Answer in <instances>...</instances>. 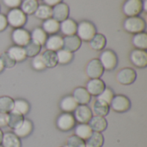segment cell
Masks as SVG:
<instances>
[{"label":"cell","mask_w":147,"mask_h":147,"mask_svg":"<svg viewBox=\"0 0 147 147\" xmlns=\"http://www.w3.org/2000/svg\"><path fill=\"white\" fill-rule=\"evenodd\" d=\"M96 34V26L89 21H82L78 24L76 34L82 41L89 42Z\"/></svg>","instance_id":"cell-1"},{"label":"cell","mask_w":147,"mask_h":147,"mask_svg":"<svg viewBox=\"0 0 147 147\" xmlns=\"http://www.w3.org/2000/svg\"><path fill=\"white\" fill-rule=\"evenodd\" d=\"M6 18L8 25L14 28H22L27 22V15H25L19 8L9 9L7 13Z\"/></svg>","instance_id":"cell-2"},{"label":"cell","mask_w":147,"mask_h":147,"mask_svg":"<svg viewBox=\"0 0 147 147\" xmlns=\"http://www.w3.org/2000/svg\"><path fill=\"white\" fill-rule=\"evenodd\" d=\"M124 29L130 34H138L144 32L146 29V22L140 16L127 17L123 23Z\"/></svg>","instance_id":"cell-3"},{"label":"cell","mask_w":147,"mask_h":147,"mask_svg":"<svg viewBox=\"0 0 147 147\" xmlns=\"http://www.w3.org/2000/svg\"><path fill=\"white\" fill-rule=\"evenodd\" d=\"M98 59L100 60L104 71H112L115 69L118 65V57L116 53L110 49L103 50Z\"/></svg>","instance_id":"cell-4"},{"label":"cell","mask_w":147,"mask_h":147,"mask_svg":"<svg viewBox=\"0 0 147 147\" xmlns=\"http://www.w3.org/2000/svg\"><path fill=\"white\" fill-rule=\"evenodd\" d=\"M109 107L117 113H124L130 109L131 102L129 98L124 95H115Z\"/></svg>","instance_id":"cell-5"},{"label":"cell","mask_w":147,"mask_h":147,"mask_svg":"<svg viewBox=\"0 0 147 147\" xmlns=\"http://www.w3.org/2000/svg\"><path fill=\"white\" fill-rule=\"evenodd\" d=\"M56 126L62 132H68L75 127L76 120L71 113H62L56 120Z\"/></svg>","instance_id":"cell-6"},{"label":"cell","mask_w":147,"mask_h":147,"mask_svg":"<svg viewBox=\"0 0 147 147\" xmlns=\"http://www.w3.org/2000/svg\"><path fill=\"white\" fill-rule=\"evenodd\" d=\"M137 78V73L134 69L130 67H125L120 70L116 74V80L120 84L130 85L135 82Z\"/></svg>","instance_id":"cell-7"},{"label":"cell","mask_w":147,"mask_h":147,"mask_svg":"<svg viewBox=\"0 0 147 147\" xmlns=\"http://www.w3.org/2000/svg\"><path fill=\"white\" fill-rule=\"evenodd\" d=\"M122 10L127 17L138 16L143 10L142 0H126Z\"/></svg>","instance_id":"cell-8"},{"label":"cell","mask_w":147,"mask_h":147,"mask_svg":"<svg viewBox=\"0 0 147 147\" xmlns=\"http://www.w3.org/2000/svg\"><path fill=\"white\" fill-rule=\"evenodd\" d=\"M11 39L16 46L22 47H24L31 40L30 33L23 28H15L11 34Z\"/></svg>","instance_id":"cell-9"},{"label":"cell","mask_w":147,"mask_h":147,"mask_svg":"<svg viewBox=\"0 0 147 147\" xmlns=\"http://www.w3.org/2000/svg\"><path fill=\"white\" fill-rule=\"evenodd\" d=\"M85 71L90 79H94L100 78L104 72V69L98 59H93L88 62Z\"/></svg>","instance_id":"cell-10"},{"label":"cell","mask_w":147,"mask_h":147,"mask_svg":"<svg viewBox=\"0 0 147 147\" xmlns=\"http://www.w3.org/2000/svg\"><path fill=\"white\" fill-rule=\"evenodd\" d=\"M73 113L76 121L81 124H88L93 116L92 111L88 105H78Z\"/></svg>","instance_id":"cell-11"},{"label":"cell","mask_w":147,"mask_h":147,"mask_svg":"<svg viewBox=\"0 0 147 147\" xmlns=\"http://www.w3.org/2000/svg\"><path fill=\"white\" fill-rule=\"evenodd\" d=\"M70 14V8L65 3H59L52 8V17L61 22L68 18Z\"/></svg>","instance_id":"cell-12"},{"label":"cell","mask_w":147,"mask_h":147,"mask_svg":"<svg viewBox=\"0 0 147 147\" xmlns=\"http://www.w3.org/2000/svg\"><path fill=\"white\" fill-rule=\"evenodd\" d=\"M132 64L138 68H146L147 66V53L146 50L134 49L130 53Z\"/></svg>","instance_id":"cell-13"},{"label":"cell","mask_w":147,"mask_h":147,"mask_svg":"<svg viewBox=\"0 0 147 147\" xmlns=\"http://www.w3.org/2000/svg\"><path fill=\"white\" fill-rule=\"evenodd\" d=\"M106 88L105 83L101 78L90 79L86 84V90L90 93V96H97L100 95L102 90Z\"/></svg>","instance_id":"cell-14"},{"label":"cell","mask_w":147,"mask_h":147,"mask_svg":"<svg viewBox=\"0 0 147 147\" xmlns=\"http://www.w3.org/2000/svg\"><path fill=\"white\" fill-rule=\"evenodd\" d=\"M82 45V40L78 37L77 34L65 36L63 38V48L71 52L74 53L78 51Z\"/></svg>","instance_id":"cell-15"},{"label":"cell","mask_w":147,"mask_h":147,"mask_svg":"<svg viewBox=\"0 0 147 147\" xmlns=\"http://www.w3.org/2000/svg\"><path fill=\"white\" fill-rule=\"evenodd\" d=\"M72 97L78 105H88L91 100V96L84 87H78L73 90Z\"/></svg>","instance_id":"cell-16"},{"label":"cell","mask_w":147,"mask_h":147,"mask_svg":"<svg viewBox=\"0 0 147 147\" xmlns=\"http://www.w3.org/2000/svg\"><path fill=\"white\" fill-rule=\"evenodd\" d=\"M78 23L71 18H67L65 21L59 22V31L65 36L74 35L77 33Z\"/></svg>","instance_id":"cell-17"},{"label":"cell","mask_w":147,"mask_h":147,"mask_svg":"<svg viewBox=\"0 0 147 147\" xmlns=\"http://www.w3.org/2000/svg\"><path fill=\"white\" fill-rule=\"evenodd\" d=\"M45 47L47 50L57 52L63 48V37H61L59 34H52L49 37H47Z\"/></svg>","instance_id":"cell-18"},{"label":"cell","mask_w":147,"mask_h":147,"mask_svg":"<svg viewBox=\"0 0 147 147\" xmlns=\"http://www.w3.org/2000/svg\"><path fill=\"white\" fill-rule=\"evenodd\" d=\"M88 124L93 132H97V133H102L108 127V121L105 119V117L97 116V115L92 116V118L90 120Z\"/></svg>","instance_id":"cell-19"},{"label":"cell","mask_w":147,"mask_h":147,"mask_svg":"<svg viewBox=\"0 0 147 147\" xmlns=\"http://www.w3.org/2000/svg\"><path fill=\"white\" fill-rule=\"evenodd\" d=\"M7 53L10 56V58L16 62H22L27 59L26 52L24 47L19 46H12L7 50Z\"/></svg>","instance_id":"cell-20"},{"label":"cell","mask_w":147,"mask_h":147,"mask_svg":"<svg viewBox=\"0 0 147 147\" xmlns=\"http://www.w3.org/2000/svg\"><path fill=\"white\" fill-rule=\"evenodd\" d=\"M78 106V102L72 97V96H66L63 97L59 102V108L63 113H73L77 107Z\"/></svg>","instance_id":"cell-21"},{"label":"cell","mask_w":147,"mask_h":147,"mask_svg":"<svg viewBox=\"0 0 147 147\" xmlns=\"http://www.w3.org/2000/svg\"><path fill=\"white\" fill-rule=\"evenodd\" d=\"M34 129V126L31 121L28 120V119H24L22 125L14 130V134L19 138H26L28 135L31 134V133L33 132Z\"/></svg>","instance_id":"cell-22"},{"label":"cell","mask_w":147,"mask_h":147,"mask_svg":"<svg viewBox=\"0 0 147 147\" xmlns=\"http://www.w3.org/2000/svg\"><path fill=\"white\" fill-rule=\"evenodd\" d=\"M3 147H22L21 140L14 133H5L1 142Z\"/></svg>","instance_id":"cell-23"},{"label":"cell","mask_w":147,"mask_h":147,"mask_svg":"<svg viewBox=\"0 0 147 147\" xmlns=\"http://www.w3.org/2000/svg\"><path fill=\"white\" fill-rule=\"evenodd\" d=\"M90 48L95 51H102L107 45V39L102 34H96L95 36L89 41Z\"/></svg>","instance_id":"cell-24"},{"label":"cell","mask_w":147,"mask_h":147,"mask_svg":"<svg viewBox=\"0 0 147 147\" xmlns=\"http://www.w3.org/2000/svg\"><path fill=\"white\" fill-rule=\"evenodd\" d=\"M41 28L47 34H56L59 31V22L51 17L43 22Z\"/></svg>","instance_id":"cell-25"},{"label":"cell","mask_w":147,"mask_h":147,"mask_svg":"<svg viewBox=\"0 0 147 147\" xmlns=\"http://www.w3.org/2000/svg\"><path fill=\"white\" fill-rule=\"evenodd\" d=\"M92 133H93V131L90 128V127L89 126V124L79 123L78 126L75 127V130H74L75 135L84 141H86L90 137Z\"/></svg>","instance_id":"cell-26"},{"label":"cell","mask_w":147,"mask_h":147,"mask_svg":"<svg viewBox=\"0 0 147 147\" xmlns=\"http://www.w3.org/2000/svg\"><path fill=\"white\" fill-rule=\"evenodd\" d=\"M23 120H24L23 115H22L12 110L11 112H9L8 114V124H7V126L9 128L15 130L22 125Z\"/></svg>","instance_id":"cell-27"},{"label":"cell","mask_w":147,"mask_h":147,"mask_svg":"<svg viewBox=\"0 0 147 147\" xmlns=\"http://www.w3.org/2000/svg\"><path fill=\"white\" fill-rule=\"evenodd\" d=\"M132 43L136 49L146 50L147 48V34L145 32L135 34L132 39Z\"/></svg>","instance_id":"cell-28"},{"label":"cell","mask_w":147,"mask_h":147,"mask_svg":"<svg viewBox=\"0 0 147 147\" xmlns=\"http://www.w3.org/2000/svg\"><path fill=\"white\" fill-rule=\"evenodd\" d=\"M109 109H110V107L109 104L96 100L93 104V108L91 111H92V114H94L95 115L105 117L106 115H109Z\"/></svg>","instance_id":"cell-29"},{"label":"cell","mask_w":147,"mask_h":147,"mask_svg":"<svg viewBox=\"0 0 147 147\" xmlns=\"http://www.w3.org/2000/svg\"><path fill=\"white\" fill-rule=\"evenodd\" d=\"M30 37H31V40L38 43L42 47L45 45L48 36L41 28H35L30 33Z\"/></svg>","instance_id":"cell-30"},{"label":"cell","mask_w":147,"mask_h":147,"mask_svg":"<svg viewBox=\"0 0 147 147\" xmlns=\"http://www.w3.org/2000/svg\"><path fill=\"white\" fill-rule=\"evenodd\" d=\"M42 58L47 68H54L58 65V59L56 52L47 50L42 54Z\"/></svg>","instance_id":"cell-31"},{"label":"cell","mask_w":147,"mask_h":147,"mask_svg":"<svg viewBox=\"0 0 147 147\" xmlns=\"http://www.w3.org/2000/svg\"><path fill=\"white\" fill-rule=\"evenodd\" d=\"M30 110V105L29 103L24 100V99H16L14 100V108H13V111L22 115H26L27 114H28Z\"/></svg>","instance_id":"cell-32"},{"label":"cell","mask_w":147,"mask_h":147,"mask_svg":"<svg viewBox=\"0 0 147 147\" xmlns=\"http://www.w3.org/2000/svg\"><path fill=\"white\" fill-rule=\"evenodd\" d=\"M35 17H37L40 20H47L52 17V7L47 5V4H40L38 5L37 9L35 10L34 14Z\"/></svg>","instance_id":"cell-33"},{"label":"cell","mask_w":147,"mask_h":147,"mask_svg":"<svg viewBox=\"0 0 147 147\" xmlns=\"http://www.w3.org/2000/svg\"><path fill=\"white\" fill-rule=\"evenodd\" d=\"M38 5V1L36 0H23L20 7L25 15H33L37 9Z\"/></svg>","instance_id":"cell-34"},{"label":"cell","mask_w":147,"mask_h":147,"mask_svg":"<svg viewBox=\"0 0 147 147\" xmlns=\"http://www.w3.org/2000/svg\"><path fill=\"white\" fill-rule=\"evenodd\" d=\"M85 143L91 147H102L104 144V137L102 133L93 132Z\"/></svg>","instance_id":"cell-35"},{"label":"cell","mask_w":147,"mask_h":147,"mask_svg":"<svg viewBox=\"0 0 147 147\" xmlns=\"http://www.w3.org/2000/svg\"><path fill=\"white\" fill-rule=\"evenodd\" d=\"M14 100L7 96H0V113L9 114L13 110Z\"/></svg>","instance_id":"cell-36"},{"label":"cell","mask_w":147,"mask_h":147,"mask_svg":"<svg viewBox=\"0 0 147 147\" xmlns=\"http://www.w3.org/2000/svg\"><path fill=\"white\" fill-rule=\"evenodd\" d=\"M58 64L59 65H67L73 59V53H71L64 48L56 52Z\"/></svg>","instance_id":"cell-37"},{"label":"cell","mask_w":147,"mask_h":147,"mask_svg":"<svg viewBox=\"0 0 147 147\" xmlns=\"http://www.w3.org/2000/svg\"><path fill=\"white\" fill-rule=\"evenodd\" d=\"M25 52H26V55L27 57H34L36 55H38L41 50V46L39 45L38 43L30 40L25 47H24Z\"/></svg>","instance_id":"cell-38"},{"label":"cell","mask_w":147,"mask_h":147,"mask_svg":"<svg viewBox=\"0 0 147 147\" xmlns=\"http://www.w3.org/2000/svg\"><path fill=\"white\" fill-rule=\"evenodd\" d=\"M114 96H115V93H114L113 90L110 89V88H107L106 87L102 90V92L96 96V100L110 105V103H111L112 99H113Z\"/></svg>","instance_id":"cell-39"},{"label":"cell","mask_w":147,"mask_h":147,"mask_svg":"<svg viewBox=\"0 0 147 147\" xmlns=\"http://www.w3.org/2000/svg\"><path fill=\"white\" fill-rule=\"evenodd\" d=\"M32 67L34 70L35 71H43L45 70L47 67L45 65V63H44V60H43V58H42V55L41 54H38L34 57H33V59H32Z\"/></svg>","instance_id":"cell-40"},{"label":"cell","mask_w":147,"mask_h":147,"mask_svg":"<svg viewBox=\"0 0 147 147\" xmlns=\"http://www.w3.org/2000/svg\"><path fill=\"white\" fill-rule=\"evenodd\" d=\"M86 143L84 140L77 137L76 135H71L68 138L66 146L65 147H85Z\"/></svg>","instance_id":"cell-41"},{"label":"cell","mask_w":147,"mask_h":147,"mask_svg":"<svg viewBox=\"0 0 147 147\" xmlns=\"http://www.w3.org/2000/svg\"><path fill=\"white\" fill-rule=\"evenodd\" d=\"M0 59L3 64V66L4 68H8V69H10L12 67L15 66L16 65V62L10 58V56L7 53V52H4L1 54L0 56Z\"/></svg>","instance_id":"cell-42"},{"label":"cell","mask_w":147,"mask_h":147,"mask_svg":"<svg viewBox=\"0 0 147 147\" xmlns=\"http://www.w3.org/2000/svg\"><path fill=\"white\" fill-rule=\"evenodd\" d=\"M2 1L6 7L11 9L19 8L22 0H2Z\"/></svg>","instance_id":"cell-43"},{"label":"cell","mask_w":147,"mask_h":147,"mask_svg":"<svg viewBox=\"0 0 147 147\" xmlns=\"http://www.w3.org/2000/svg\"><path fill=\"white\" fill-rule=\"evenodd\" d=\"M7 27H8V22H7L6 16H4L3 14H0V32L5 30Z\"/></svg>","instance_id":"cell-44"},{"label":"cell","mask_w":147,"mask_h":147,"mask_svg":"<svg viewBox=\"0 0 147 147\" xmlns=\"http://www.w3.org/2000/svg\"><path fill=\"white\" fill-rule=\"evenodd\" d=\"M8 124V114L0 113V127H4Z\"/></svg>","instance_id":"cell-45"},{"label":"cell","mask_w":147,"mask_h":147,"mask_svg":"<svg viewBox=\"0 0 147 147\" xmlns=\"http://www.w3.org/2000/svg\"><path fill=\"white\" fill-rule=\"evenodd\" d=\"M43 1H44L45 4H47V5H48V6L53 8V6L57 5L58 3H62L63 0H43Z\"/></svg>","instance_id":"cell-46"},{"label":"cell","mask_w":147,"mask_h":147,"mask_svg":"<svg viewBox=\"0 0 147 147\" xmlns=\"http://www.w3.org/2000/svg\"><path fill=\"white\" fill-rule=\"evenodd\" d=\"M146 3H147V0H142V8H143V10H144L145 12H146L147 11Z\"/></svg>","instance_id":"cell-47"},{"label":"cell","mask_w":147,"mask_h":147,"mask_svg":"<svg viewBox=\"0 0 147 147\" xmlns=\"http://www.w3.org/2000/svg\"><path fill=\"white\" fill-rule=\"evenodd\" d=\"M3 70H4V66H3V62H2V60L0 59V73L3 72Z\"/></svg>","instance_id":"cell-48"},{"label":"cell","mask_w":147,"mask_h":147,"mask_svg":"<svg viewBox=\"0 0 147 147\" xmlns=\"http://www.w3.org/2000/svg\"><path fill=\"white\" fill-rule=\"evenodd\" d=\"M3 131L0 129V145H1L2 140H3Z\"/></svg>","instance_id":"cell-49"},{"label":"cell","mask_w":147,"mask_h":147,"mask_svg":"<svg viewBox=\"0 0 147 147\" xmlns=\"http://www.w3.org/2000/svg\"><path fill=\"white\" fill-rule=\"evenodd\" d=\"M85 147H91V146H88V145H86V146H85Z\"/></svg>","instance_id":"cell-50"},{"label":"cell","mask_w":147,"mask_h":147,"mask_svg":"<svg viewBox=\"0 0 147 147\" xmlns=\"http://www.w3.org/2000/svg\"><path fill=\"white\" fill-rule=\"evenodd\" d=\"M0 147H3V146H2V145H0Z\"/></svg>","instance_id":"cell-51"},{"label":"cell","mask_w":147,"mask_h":147,"mask_svg":"<svg viewBox=\"0 0 147 147\" xmlns=\"http://www.w3.org/2000/svg\"><path fill=\"white\" fill-rule=\"evenodd\" d=\"M60 147H65V146H60Z\"/></svg>","instance_id":"cell-52"},{"label":"cell","mask_w":147,"mask_h":147,"mask_svg":"<svg viewBox=\"0 0 147 147\" xmlns=\"http://www.w3.org/2000/svg\"><path fill=\"white\" fill-rule=\"evenodd\" d=\"M36 1H39V0H36Z\"/></svg>","instance_id":"cell-53"}]
</instances>
